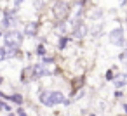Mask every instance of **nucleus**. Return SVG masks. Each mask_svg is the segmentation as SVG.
Instances as JSON below:
<instances>
[{
  "instance_id": "obj_1",
  "label": "nucleus",
  "mask_w": 127,
  "mask_h": 116,
  "mask_svg": "<svg viewBox=\"0 0 127 116\" xmlns=\"http://www.w3.org/2000/svg\"><path fill=\"white\" fill-rule=\"evenodd\" d=\"M42 102L47 104V106H52V104H58V102H66L64 97L59 94V92H52V94H42Z\"/></svg>"
},
{
  "instance_id": "obj_2",
  "label": "nucleus",
  "mask_w": 127,
  "mask_h": 116,
  "mask_svg": "<svg viewBox=\"0 0 127 116\" xmlns=\"http://www.w3.org/2000/svg\"><path fill=\"white\" fill-rule=\"evenodd\" d=\"M5 45L7 47H11V49H16L18 47V43L21 42V33L19 31H9L7 35H5Z\"/></svg>"
},
{
  "instance_id": "obj_3",
  "label": "nucleus",
  "mask_w": 127,
  "mask_h": 116,
  "mask_svg": "<svg viewBox=\"0 0 127 116\" xmlns=\"http://www.w3.org/2000/svg\"><path fill=\"white\" fill-rule=\"evenodd\" d=\"M111 40H113L117 45H120V43L124 42V38H122V30H115V31L111 33Z\"/></svg>"
},
{
  "instance_id": "obj_4",
  "label": "nucleus",
  "mask_w": 127,
  "mask_h": 116,
  "mask_svg": "<svg viewBox=\"0 0 127 116\" xmlns=\"http://www.w3.org/2000/svg\"><path fill=\"white\" fill-rule=\"evenodd\" d=\"M85 31H87V28H85L84 24H78V26L73 30V35H75V37H84Z\"/></svg>"
},
{
  "instance_id": "obj_5",
  "label": "nucleus",
  "mask_w": 127,
  "mask_h": 116,
  "mask_svg": "<svg viewBox=\"0 0 127 116\" xmlns=\"http://www.w3.org/2000/svg\"><path fill=\"white\" fill-rule=\"evenodd\" d=\"M35 30H37V24H33V26L30 24V26L26 28V33H35Z\"/></svg>"
},
{
  "instance_id": "obj_6",
  "label": "nucleus",
  "mask_w": 127,
  "mask_h": 116,
  "mask_svg": "<svg viewBox=\"0 0 127 116\" xmlns=\"http://www.w3.org/2000/svg\"><path fill=\"white\" fill-rule=\"evenodd\" d=\"M11 99H12L14 102H18V104H21V100H23V99H21V95H12Z\"/></svg>"
},
{
  "instance_id": "obj_7",
  "label": "nucleus",
  "mask_w": 127,
  "mask_h": 116,
  "mask_svg": "<svg viewBox=\"0 0 127 116\" xmlns=\"http://www.w3.org/2000/svg\"><path fill=\"white\" fill-rule=\"evenodd\" d=\"M4 57H7V52L4 49H0V59H4Z\"/></svg>"
},
{
  "instance_id": "obj_8",
  "label": "nucleus",
  "mask_w": 127,
  "mask_h": 116,
  "mask_svg": "<svg viewBox=\"0 0 127 116\" xmlns=\"http://www.w3.org/2000/svg\"><path fill=\"white\" fill-rule=\"evenodd\" d=\"M18 114H19V116H26V114H25V111H23V109H18Z\"/></svg>"
}]
</instances>
